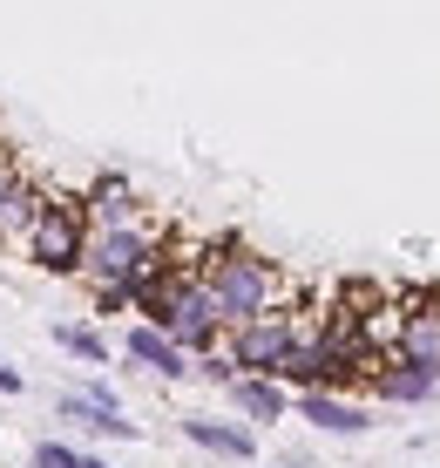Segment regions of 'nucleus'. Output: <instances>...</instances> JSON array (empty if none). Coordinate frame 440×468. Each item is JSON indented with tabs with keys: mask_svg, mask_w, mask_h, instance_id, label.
<instances>
[{
	"mask_svg": "<svg viewBox=\"0 0 440 468\" xmlns=\"http://www.w3.org/2000/svg\"><path fill=\"white\" fill-rule=\"evenodd\" d=\"M95 313H102V319H116V313H136V299H129L122 285H102V292H95Z\"/></svg>",
	"mask_w": 440,
	"mask_h": 468,
	"instance_id": "dca6fc26",
	"label": "nucleus"
},
{
	"mask_svg": "<svg viewBox=\"0 0 440 468\" xmlns=\"http://www.w3.org/2000/svg\"><path fill=\"white\" fill-rule=\"evenodd\" d=\"M224 394H231V408H237L244 428H265V421H285V414H291V394L278 380H265V374H237Z\"/></svg>",
	"mask_w": 440,
	"mask_h": 468,
	"instance_id": "9b49d317",
	"label": "nucleus"
},
{
	"mask_svg": "<svg viewBox=\"0 0 440 468\" xmlns=\"http://www.w3.org/2000/svg\"><path fill=\"white\" fill-rule=\"evenodd\" d=\"M0 394H27V380H21V367H7V360H0Z\"/></svg>",
	"mask_w": 440,
	"mask_h": 468,
	"instance_id": "f3484780",
	"label": "nucleus"
},
{
	"mask_svg": "<svg viewBox=\"0 0 440 468\" xmlns=\"http://www.w3.org/2000/svg\"><path fill=\"white\" fill-rule=\"evenodd\" d=\"M81 468H116V462H102V455H89V448H81Z\"/></svg>",
	"mask_w": 440,
	"mask_h": 468,
	"instance_id": "a211bd4d",
	"label": "nucleus"
},
{
	"mask_svg": "<svg viewBox=\"0 0 440 468\" xmlns=\"http://www.w3.org/2000/svg\"><path fill=\"white\" fill-rule=\"evenodd\" d=\"M55 346L68 353V360H81V367H109V360H116V346H109L102 326H89V319H61V326H55Z\"/></svg>",
	"mask_w": 440,
	"mask_h": 468,
	"instance_id": "ddd939ff",
	"label": "nucleus"
},
{
	"mask_svg": "<svg viewBox=\"0 0 440 468\" xmlns=\"http://www.w3.org/2000/svg\"><path fill=\"white\" fill-rule=\"evenodd\" d=\"M366 394L372 400H386V408H420V400H434L440 394V374H427V367H414V360H380L366 374Z\"/></svg>",
	"mask_w": 440,
	"mask_h": 468,
	"instance_id": "6e6552de",
	"label": "nucleus"
},
{
	"mask_svg": "<svg viewBox=\"0 0 440 468\" xmlns=\"http://www.w3.org/2000/svg\"><path fill=\"white\" fill-rule=\"evenodd\" d=\"M55 414H61L68 428H81L89 441H136V434H142V428L122 414V400H116V387H109V380L68 387V394L55 400Z\"/></svg>",
	"mask_w": 440,
	"mask_h": 468,
	"instance_id": "39448f33",
	"label": "nucleus"
},
{
	"mask_svg": "<svg viewBox=\"0 0 440 468\" xmlns=\"http://www.w3.org/2000/svg\"><path fill=\"white\" fill-rule=\"evenodd\" d=\"M162 251V238L150 224H129V231H89V251H81V271L75 279L89 285V292H102V285H136V271L150 265Z\"/></svg>",
	"mask_w": 440,
	"mask_h": 468,
	"instance_id": "7ed1b4c3",
	"label": "nucleus"
},
{
	"mask_svg": "<svg viewBox=\"0 0 440 468\" xmlns=\"http://www.w3.org/2000/svg\"><path fill=\"white\" fill-rule=\"evenodd\" d=\"M291 340H299V319L278 305V313H257L251 326H231V333H224V353H231L237 374H265L271 380V374H278V360L291 353Z\"/></svg>",
	"mask_w": 440,
	"mask_h": 468,
	"instance_id": "20e7f679",
	"label": "nucleus"
},
{
	"mask_svg": "<svg viewBox=\"0 0 440 468\" xmlns=\"http://www.w3.org/2000/svg\"><path fill=\"white\" fill-rule=\"evenodd\" d=\"M81 211H89V231H129V224H150V218H142L136 176H122V170H95L89 190H81Z\"/></svg>",
	"mask_w": 440,
	"mask_h": 468,
	"instance_id": "423d86ee",
	"label": "nucleus"
},
{
	"mask_svg": "<svg viewBox=\"0 0 440 468\" xmlns=\"http://www.w3.org/2000/svg\"><path fill=\"white\" fill-rule=\"evenodd\" d=\"M197 380H210V387H231V380H237L231 353H224V346H217V353H204V360H197Z\"/></svg>",
	"mask_w": 440,
	"mask_h": 468,
	"instance_id": "2eb2a0df",
	"label": "nucleus"
},
{
	"mask_svg": "<svg viewBox=\"0 0 440 468\" xmlns=\"http://www.w3.org/2000/svg\"><path fill=\"white\" fill-rule=\"evenodd\" d=\"M197 279L210 285V299H217L224 333H231V326H251L257 313H278V299H285V271L271 265L265 251H251L244 238H217V245L204 251Z\"/></svg>",
	"mask_w": 440,
	"mask_h": 468,
	"instance_id": "f257e3e1",
	"label": "nucleus"
},
{
	"mask_svg": "<svg viewBox=\"0 0 440 468\" xmlns=\"http://www.w3.org/2000/svg\"><path fill=\"white\" fill-rule=\"evenodd\" d=\"M183 441H197L217 462H257V428L217 421V414H183Z\"/></svg>",
	"mask_w": 440,
	"mask_h": 468,
	"instance_id": "9d476101",
	"label": "nucleus"
},
{
	"mask_svg": "<svg viewBox=\"0 0 440 468\" xmlns=\"http://www.w3.org/2000/svg\"><path fill=\"white\" fill-rule=\"evenodd\" d=\"M0 164H7V143H0Z\"/></svg>",
	"mask_w": 440,
	"mask_h": 468,
	"instance_id": "6ab92c4d",
	"label": "nucleus"
},
{
	"mask_svg": "<svg viewBox=\"0 0 440 468\" xmlns=\"http://www.w3.org/2000/svg\"><path fill=\"white\" fill-rule=\"evenodd\" d=\"M291 414L312 421L319 434H346V441L372 428V408H366V400H352V394H291Z\"/></svg>",
	"mask_w": 440,
	"mask_h": 468,
	"instance_id": "1a4fd4ad",
	"label": "nucleus"
},
{
	"mask_svg": "<svg viewBox=\"0 0 440 468\" xmlns=\"http://www.w3.org/2000/svg\"><path fill=\"white\" fill-rule=\"evenodd\" d=\"M41 204H47V190L35 184V176L0 164V238H27V224L41 218Z\"/></svg>",
	"mask_w": 440,
	"mask_h": 468,
	"instance_id": "f8f14e48",
	"label": "nucleus"
},
{
	"mask_svg": "<svg viewBox=\"0 0 440 468\" xmlns=\"http://www.w3.org/2000/svg\"><path fill=\"white\" fill-rule=\"evenodd\" d=\"M21 251L47 279H75L81 251H89V211H81V197H55V190H47V204H41V218L27 224Z\"/></svg>",
	"mask_w": 440,
	"mask_h": 468,
	"instance_id": "f03ea898",
	"label": "nucleus"
},
{
	"mask_svg": "<svg viewBox=\"0 0 440 468\" xmlns=\"http://www.w3.org/2000/svg\"><path fill=\"white\" fill-rule=\"evenodd\" d=\"M122 360H129V367H142V374H156V380H190V374H197V360H190V353L176 346L170 333L142 326V319L122 333Z\"/></svg>",
	"mask_w": 440,
	"mask_h": 468,
	"instance_id": "0eeeda50",
	"label": "nucleus"
},
{
	"mask_svg": "<svg viewBox=\"0 0 440 468\" xmlns=\"http://www.w3.org/2000/svg\"><path fill=\"white\" fill-rule=\"evenodd\" d=\"M27 468H81V448L75 441H35Z\"/></svg>",
	"mask_w": 440,
	"mask_h": 468,
	"instance_id": "4468645a",
	"label": "nucleus"
}]
</instances>
